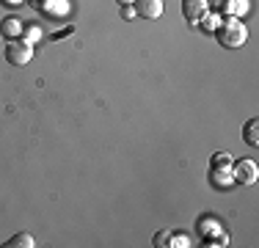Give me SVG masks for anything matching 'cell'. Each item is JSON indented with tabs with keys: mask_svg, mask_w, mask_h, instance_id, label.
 I'll use <instances>...</instances> for the list:
<instances>
[{
	"mask_svg": "<svg viewBox=\"0 0 259 248\" xmlns=\"http://www.w3.org/2000/svg\"><path fill=\"white\" fill-rule=\"evenodd\" d=\"M215 36L226 50H240L248 39V28L240 17H226V20H221V25H215Z\"/></svg>",
	"mask_w": 259,
	"mask_h": 248,
	"instance_id": "6da1fadb",
	"label": "cell"
},
{
	"mask_svg": "<svg viewBox=\"0 0 259 248\" xmlns=\"http://www.w3.org/2000/svg\"><path fill=\"white\" fill-rule=\"evenodd\" d=\"M30 58H33V45L30 42H25L22 36L20 39H9V45H6V61L11 66H25Z\"/></svg>",
	"mask_w": 259,
	"mask_h": 248,
	"instance_id": "7a4b0ae2",
	"label": "cell"
},
{
	"mask_svg": "<svg viewBox=\"0 0 259 248\" xmlns=\"http://www.w3.org/2000/svg\"><path fill=\"white\" fill-rule=\"evenodd\" d=\"M256 177H259V169L254 160H240V163L232 166V179L240 185H254Z\"/></svg>",
	"mask_w": 259,
	"mask_h": 248,
	"instance_id": "3957f363",
	"label": "cell"
},
{
	"mask_svg": "<svg viewBox=\"0 0 259 248\" xmlns=\"http://www.w3.org/2000/svg\"><path fill=\"white\" fill-rule=\"evenodd\" d=\"M133 9H135V14H138L141 20L155 22V20L163 17V0H135Z\"/></svg>",
	"mask_w": 259,
	"mask_h": 248,
	"instance_id": "277c9868",
	"label": "cell"
},
{
	"mask_svg": "<svg viewBox=\"0 0 259 248\" xmlns=\"http://www.w3.org/2000/svg\"><path fill=\"white\" fill-rule=\"evenodd\" d=\"M207 0H182V17L190 25H199L207 17Z\"/></svg>",
	"mask_w": 259,
	"mask_h": 248,
	"instance_id": "5b68a950",
	"label": "cell"
},
{
	"mask_svg": "<svg viewBox=\"0 0 259 248\" xmlns=\"http://www.w3.org/2000/svg\"><path fill=\"white\" fill-rule=\"evenodd\" d=\"M3 245H6V248H33L36 240H33V234L20 232V234H14V237H11L9 243H3Z\"/></svg>",
	"mask_w": 259,
	"mask_h": 248,
	"instance_id": "8992f818",
	"label": "cell"
},
{
	"mask_svg": "<svg viewBox=\"0 0 259 248\" xmlns=\"http://www.w3.org/2000/svg\"><path fill=\"white\" fill-rule=\"evenodd\" d=\"M243 138H245V144L259 146V121H256V119L245 121V127H243Z\"/></svg>",
	"mask_w": 259,
	"mask_h": 248,
	"instance_id": "52a82bcc",
	"label": "cell"
},
{
	"mask_svg": "<svg viewBox=\"0 0 259 248\" xmlns=\"http://www.w3.org/2000/svg\"><path fill=\"white\" fill-rule=\"evenodd\" d=\"M3 33L9 36V39H11L14 33H20V36H22V22H20V20H14V17H9V20H3Z\"/></svg>",
	"mask_w": 259,
	"mask_h": 248,
	"instance_id": "ba28073f",
	"label": "cell"
},
{
	"mask_svg": "<svg viewBox=\"0 0 259 248\" xmlns=\"http://www.w3.org/2000/svg\"><path fill=\"white\" fill-rule=\"evenodd\" d=\"M168 237H171V234H168ZM168 245H180V248H188V245H190V240H188V234H174Z\"/></svg>",
	"mask_w": 259,
	"mask_h": 248,
	"instance_id": "9c48e42d",
	"label": "cell"
},
{
	"mask_svg": "<svg viewBox=\"0 0 259 248\" xmlns=\"http://www.w3.org/2000/svg\"><path fill=\"white\" fill-rule=\"evenodd\" d=\"M212 166H229V157H226V152H218L212 157Z\"/></svg>",
	"mask_w": 259,
	"mask_h": 248,
	"instance_id": "30bf717a",
	"label": "cell"
},
{
	"mask_svg": "<svg viewBox=\"0 0 259 248\" xmlns=\"http://www.w3.org/2000/svg\"><path fill=\"white\" fill-rule=\"evenodd\" d=\"M121 17H124V20H133V17H138V14H135L133 6H121Z\"/></svg>",
	"mask_w": 259,
	"mask_h": 248,
	"instance_id": "8fae6325",
	"label": "cell"
},
{
	"mask_svg": "<svg viewBox=\"0 0 259 248\" xmlns=\"http://www.w3.org/2000/svg\"><path fill=\"white\" fill-rule=\"evenodd\" d=\"M165 240H168V232H160L155 237V245H165Z\"/></svg>",
	"mask_w": 259,
	"mask_h": 248,
	"instance_id": "7c38bea8",
	"label": "cell"
},
{
	"mask_svg": "<svg viewBox=\"0 0 259 248\" xmlns=\"http://www.w3.org/2000/svg\"><path fill=\"white\" fill-rule=\"evenodd\" d=\"M207 6H212V9H224L226 0H207Z\"/></svg>",
	"mask_w": 259,
	"mask_h": 248,
	"instance_id": "4fadbf2b",
	"label": "cell"
},
{
	"mask_svg": "<svg viewBox=\"0 0 259 248\" xmlns=\"http://www.w3.org/2000/svg\"><path fill=\"white\" fill-rule=\"evenodd\" d=\"M0 3H6V6H22V0H0Z\"/></svg>",
	"mask_w": 259,
	"mask_h": 248,
	"instance_id": "5bb4252c",
	"label": "cell"
},
{
	"mask_svg": "<svg viewBox=\"0 0 259 248\" xmlns=\"http://www.w3.org/2000/svg\"><path fill=\"white\" fill-rule=\"evenodd\" d=\"M116 3H119V6H133L135 0H116Z\"/></svg>",
	"mask_w": 259,
	"mask_h": 248,
	"instance_id": "9a60e30c",
	"label": "cell"
}]
</instances>
